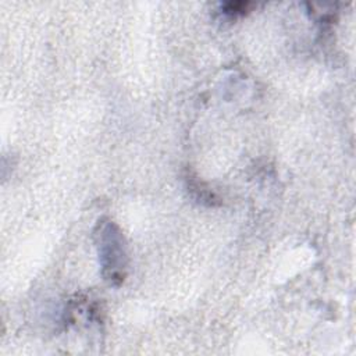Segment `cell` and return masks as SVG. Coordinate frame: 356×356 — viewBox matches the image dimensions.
I'll return each instance as SVG.
<instances>
[{
  "label": "cell",
  "instance_id": "1",
  "mask_svg": "<svg viewBox=\"0 0 356 356\" xmlns=\"http://www.w3.org/2000/svg\"><path fill=\"white\" fill-rule=\"evenodd\" d=\"M96 241L104 278L110 284H120L127 268V249L121 231L113 221H99Z\"/></svg>",
  "mask_w": 356,
  "mask_h": 356
}]
</instances>
